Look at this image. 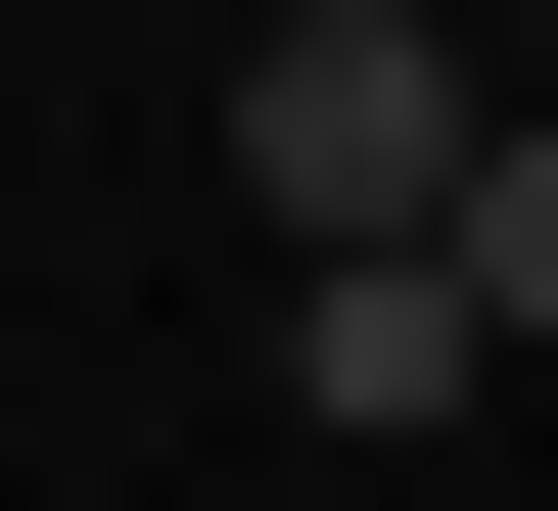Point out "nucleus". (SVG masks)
I'll return each instance as SVG.
<instances>
[{"label": "nucleus", "instance_id": "nucleus-1", "mask_svg": "<svg viewBox=\"0 0 558 511\" xmlns=\"http://www.w3.org/2000/svg\"><path fill=\"white\" fill-rule=\"evenodd\" d=\"M465 139H512V94H465L418 0H279V47H233V186H279L326 279H373V233H465Z\"/></svg>", "mask_w": 558, "mask_h": 511}, {"label": "nucleus", "instance_id": "nucleus-2", "mask_svg": "<svg viewBox=\"0 0 558 511\" xmlns=\"http://www.w3.org/2000/svg\"><path fill=\"white\" fill-rule=\"evenodd\" d=\"M465 326H558V139H465Z\"/></svg>", "mask_w": 558, "mask_h": 511}]
</instances>
